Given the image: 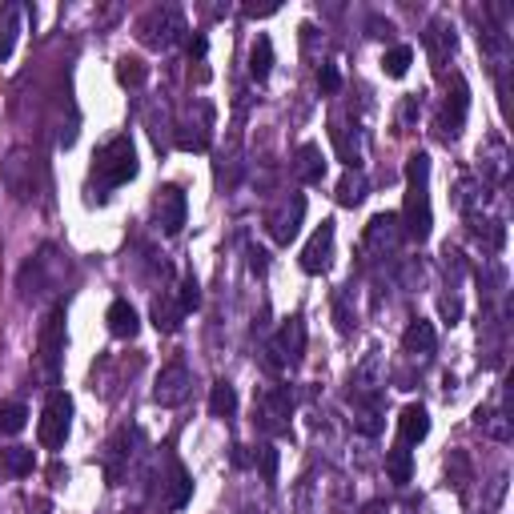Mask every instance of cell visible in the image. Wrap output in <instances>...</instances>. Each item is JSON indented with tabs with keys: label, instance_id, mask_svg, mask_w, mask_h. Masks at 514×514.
<instances>
[{
	"label": "cell",
	"instance_id": "cell-1",
	"mask_svg": "<svg viewBox=\"0 0 514 514\" xmlns=\"http://www.w3.org/2000/svg\"><path fill=\"white\" fill-rule=\"evenodd\" d=\"M426 181H430V157L426 153H414V157L406 161V205H402V229H406V237H414V242H426L430 226H434Z\"/></svg>",
	"mask_w": 514,
	"mask_h": 514
},
{
	"label": "cell",
	"instance_id": "cell-2",
	"mask_svg": "<svg viewBox=\"0 0 514 514\" xmlns=\"http://www.w3.org/2000/svg\"><path fill=\"white\" fill-rule=\"evenodd\" d=\"M133 177H137V145H133L129 133H117V137L105 141L101 153L93 157V189H101L96 197L105 201L109 189L133 181Z\"/></svg>",
	"mask_w": 514,
	"mask_h": 514
},
{
	"label": "cell",
	"instance_id": "cell-3",
	"mask_svg": "<svg viewBox=\"0 0 514 514\" xmlns=\"http://www.w3.org/2000/svg\"><path fill=\"white\" fill-rule=\"evenodd\" d=\"M185 33H189V28H185V17H181L177 4L149 9L145 17H141V25H137V36L145 44H153V49H173V44H181Z\"/></svg>",
	"mask_w": 514,
	"mask_h": 514
},
{
	"label": "cell",
	"instance_id": "cell-4",
	"mask_svg": "<svg viewBox=\"0 0 514 514\" xmlns=\"http://www.w3.org/2000/svg\"><path fill=\"white\" fill-rule=\"evenodd\" d=\"M69 430H73V398L65 390H49L36 438H41L44 450H61V446L69 442Z\"/></svg>",
	"mask_w": 514,
	"mask_h": 514
},
{
	"label": "cell",
	"instance_id": "cell-5",
	"mask_svg": "<svg viewBox=\"0 0 514 514\" xmlns=\"http://www.w3.org/2000/svg\"><path fill=\"white\" fill-rule=\"evenodd\" d=\"M265 362H270V370H294L297 362L305 357V318L302 314H294V318H286L281 322V330L273 334V341H270V349H265Z\"/></svg>",
	"mask_w": 514,
	"mask_h": 514
},
{
	"label": "cell",
	"instance_id": "cell-6",
	"mask_svg": "<svg viewBox=\"0 0 514 514\" xmlns=\"http://www.w3.org/2000/svg\"><path fill=\"white\" fill-rule=\"evenodd\" d=\"M61 357H65V305H53L41 326V374L49 382L61 378Z\"/></svg>",
	"mask_w": 514,
	"mask_h": 514
},
{
	"label": "cell",
	"instance_id": "cell-7",
	"mask_svg": "<svg viewBox=\"0 0 514 514\" xmlns=\"http://www.w3.org/2000/svg\"><path fill=\"white\" fill-rule=\"evenodd\" d=\"M402 237H406V229H402L398 213H374L366 226V237H362V253L366 257H394Z\"/></svg>",
	"mask_w": 514,
	"mask_h": 514
},
{
	"label": "cell",
	"instance_id": "cell-8",
	"mask_svg": "<svg viewBox=\"0 0 514 514\" xmlns=\"http://www.w3.org/2000/svg\"><path fill=\"white\" fill-rule=\"evenodd\" d=\"M0 181L12 193V201H28L36 193V157L28 149H12L0 165Z\"/></svg>",
	"mask_w": 514,
	"mask_h": 514
},
{
	"label": "cell",
	"instance_id": "cell-9",
	"mask_svg": "<svg viewBox=\"0 0 514 514\" xmlns=\"http://www.w3.org/2000/svg\"><path fill=\"white\" fill-rule=\"evenodd\" d=\"M189 218V201H185V189L181 185H161L157 197H153V221L165 237H177Z\"/></svg>",
	"mask_w": 514,
	"mask_h": 514
},
{
	"label": "cell",
	"instance_id": "cell-10",
	"mask_svg": "<svg viewBox=\"0 0 514 514\" xmlns=\"http://www.w3.org/2000/svg\"><path fill=\"white\" fill-rule=\"evenodd\" d=\"M289 418H294V394H289V386H270L262 394V402H257V426L265 434H286Z\"/></svg>",
	"mask_w": 514,
	"mask_h": 514
},
{
	"label": "cell",
	"instance_id": "cell-11",
	"mask_svg": "<svg viewBox=\"0 0 514 514\" xmlns=\"http://www.w3.org/2000/svg\"><path fill=\"white\" fill-rule=\"evenodd\" d=\"M302 218H305V197H302V193H289V197H281L278 205L270 210V218H265V226H270V237L278 245H289L297 234H302Z\"/></svg>",
	"mask_w": 514,
	"mask_h": 514
},
{
	"label": "cell",
	"instance_id": "cell-12",
	"mask_svg": "<svg viewBox=\"0 0 514 514\" xmlns=\"http://www.w3.org/2000/svg\"><path fill=\"white\" fill-rule=\"evenodd\" d=\"M189 390H193L189 366H185V362H169L157 374V382H153V402H157V406H181V402L189 398Z\"/></svg>",
	"mask_w": 514,
	"mask_h": 514
},
{
	"label": "cell",
	"instance_id": "cell-13",
	"mask_svg": "<svg viewBox=\"0 0 514 514\" xmlns=\"http://www.w3.org/2000/svg\"><path fill=\"white\" fill-rule=\"evenodd\" d=\"M334 237H338V229H334V221H322V226L314 229V237L305 242L302 249V270L305 273H326L334 262Z\"/></svg>",
	"mask_w": 514,
	"mask_h": 514
},
{
	"label": "cell",
	"instance_id": "cell-14",
	"mask_svg": "<svg viewBox=\"0 0 514 514\" xmlns=\"http://www.w3.org/2000/svg\"><path fill=\"white\" fill-rule=\"evenodd\" d=\"M354 430L357 434H366V438H374V434H382V426H386V398H382V390H374V394H357L354 398Z\"/></svg>",
	"mask_w": 514,
	"mask_h": 514
},
{
	"label": "cell",
	"instance_id": "cell-15",
	"mask_svg": "<svg viewBox=\"0 0 514 514\" xmlns=\"http://www.w3.org/2000/svg\"><path fill=\"white\" fill-rule=\"evenodd\" d=\"M466 109H471V88H466V81H462V77H454V93L446 96L442 121H438V129H442L446 141H454L462 133V125H466Z\"/></svg>",
	"mask_w": 514,
	"mask_h": 514
},
{
	"label": "cell",
	"instance_id": "cell-16",
	"mask_svg": "<svg viewBox=\"0 0 514 514\" xmlns=\"http://www.w3.org/2000/svg\"><path fill=\"white\" fill-rule=\"evenodd\" d=\"M479 169H482V185H502L510 177V149L502 145L498 137H490L487 145L479 149Z\"/></svg>",
	"mask_w": 514,
	"mask_h": 514
},
{
	"label": "cell",
	"instance_id": "cell-17",
	"mask_svg": "<svg viewBox=\"0 0 514 514\" xmlns=\"http://www.w3.org/2000/svg\"><path fill=\"white\" fill-rule=\"evenodd\" d=\"M289 173H294L302 185H322V177H326V157H322V149H318L314 141L297 145L294 161H289Z\"/></svg>",
	"mask_w": 514,
	"mask_h": 514
},
{
	"label": "cell",
	"instance_id": "cell-18",
	"mask_svg": "<svg viewBox=\"0 0 514 514\" xmlns=\"http://www.w3.org/2000/svg\"><path fill=\"white\" fill-rule=\"evenodd\" d=\"M426 434H430V414H426V406H422V402H410V406H402V414H398V438H402V446L422 442Z\"/></svg>",
	"mask_w": 514,
	"mask_h": 514
},
{
	"label": "cell",
	"instance_id": "cell-19",
	"mask_svg": "<svg viewBox=\"0 0 514 514\" xmlns=\"http://www.w3.org/2000/svg\"><path fill=\"white\" fill-rule=\"evenodd\" d=\"M434 346H438V334H434V326H430L426 318H414V322L406 326V334H402V349L414 354V357H430V354H434Z\"/></svg>",
	"mask_w": 514,
	"mask_h": 514
},
{
	"label": "cell",
	"instance_id": "cell-20",
	"mask_svg": "<svg viewBox=\"0 0 514 514\" xmlns=\"http://www.w3.org/2000/svg\"><path fill=\"white\" fill-rule=\"evenodd\" d=\"M349 386H354L357 394H374L378 386H386V362H382V354H378V349H370V357L354 370Z\"/></svg>",
	"mask_w": 514,
	"mask_h": 514
},
{
	"label": "cell",
	"instance_id": "cell-21",
	"mask_svg": "<svg viewBox=\"0 0 514 514\" xmlns=\"http://www.w3.org/2000/svg\"><path fill=\"white\" fill-rule=\"evenodd\" d=\"M105 322H109V334H113V338H137V330H141L137 310H133V305L125 302V297H117V302L109 305Z\"/></svg>",
	"mask_w": 514,
	"mask_h": 514
},
{
	"label": "cell",
	"instance_id": "cell-22",
	"mask_svg": "<svg viewBox=\"0 0 514 514\" xmlns=\"http://www.w3.org/2000/svg\"><path fill=\"white\" fill-rule=\"evenodd\" d=\"M471 237L482 245V253H498L506 245V226H502V221H495V218H479V213H474V218H471Z\"/></svg>",
	"mask_w": 514,
	"mask_h": 514
},
{
	"label": "cell",
	"instance_id": "cell-23",
	"mask_svg": "<svg viewBox=\"0 0 514 514\" xmlns=\"http://www.w3.org/2000/svg\"><path fill=\"white\" fill-rule=\"evenodd\" d=\"M189 498H193L189 471H185L181 462H169V482H165V502H169V510H181Z\"/></svg>",
	"mask_w": 514,
	"mask_h": 514
},
{
	"label": "cell",
	"instance_id": "cell-24",
	"mask_svg": "<svg viewBox=\"0 0 514 514\" xmlns=\"http://www.w3.org/2000/svg\"><path fill=\"white\" fill-rule=\"evenodd\" d=\"M330 137L338 145V157L346 161V169H357L362 165V145H357V129H349L346 121H334L330 125Z\"/></svg>",
	"mask_w": 514,
	"mask_h": 514
},
{
	"label": "cell",
	"instance_id": "cell-25",
	"mask_svg": "<svg viewBox=\"0 0 514 514\" xmlns=\"http://www.w3.org/2000/svg\"><path fill=\"white\" fill-rule=\"evenodd\" d=\"M474 426L487 438H495V442H510V418H506L502 406H482L479 414H474Z\"/></svg>",
	"mask_w": 514,
	"mask_h": 514
},
{
	"label": "cell",
	"instance_id": "cell-26",
	"mask_svg": "<svg viewBox=\"0 0 514 514\" xmlns=\"http://www.w3.org/2000/svg\"><path fill=\"white\" fill-rule=\"evenodd\" d=\"M20 17H25V9H20V4H4V9H0V61H9L12 49H17Z\"/></svg>",
	"mask_w": 514,
	"mask_h": 514
},
{
	"label": "cell",
	"instance_id": "cell-27",
	"mask_svg": "<svg viewBox=\"0 0 514 514\" xmlns=\"http://www.w3.org/2000/svg\"><path fill=\"white\" fill-rule=\"evenodd\" d=\"M370 193V181L362 169H346L338 181V205H346V210H354V205H362Z\"/></svg>",
	"mask_w": 514,
	"mask_h": 514
},
{
	"label": "cell",
	"instance_id": "cell-28",
	"mask_svg": "<svg viewBox=\"0 0 514 514\" xmlns=\"http://www.w3.org/2000/svg\"><path fill=\"white\" fill-rule=\"evenodd\" d=\"M149 318H153V326H157L161 334H173V330H181L185 310L169 294H161V297H153V310H149Z\"/></svg>",
	"mask_w": 514,
	"mask_h": 514
},
{
	"label": "cell",
	"instance_id": "cell-29",
	"mask_svg": "<svg viewBox=\"0 0 514 514\" xmlns=\"http://www.w3.org/2000/svg\"><path fill=\"white\" fill-rule=\"evenodd\" d=\"M454 28H446V20H434V25L426 28V49H430V57H434V69L442 73V61L454 53Z\"/></svg>",
	"mask_w": 514,
	"mask_h": 514
},
{
	"label": "cell",
	"instance_id": "cell-30",
	"mask_svg": "<svg viewBox=\"0 0 514 514\" xmlns=\"http://www.w3.org/2000/svg\"><path fill=\"white\" fill-rule=\"evenodd\" d=\"M270 73H273V41L262 33L249 49V77L262 85V81H270Z\"/></svg>",
	"mask_w": 514,
	"mask_h": 514
},
{
	"label": "cell",
	"instance_id": "cell-31",
	"mask_svg": "<svg viewBox=\"0 0 514 514\" xmlns=\"http://www.w3.org/2000/svg\"><path fill=\"white\" fill-rule=\"evenodd\" d=\"M386 474H390V482H398V487H406L410 479H414V454H410V446H390L386 450Z\"/></svg>",
	"mask_w": 514,
	"mask_h": 514
},
{
	"label": "cell",
	"instance_id": "cell-32",
	"mask_svg": "<svg viewBox=\"0 0 514 514\" xmlns=\"http://www.w3.org/2000/svg\"><path fill=\"white\" fill-rule=\"evenodd\" d=\"M0 462H4V471L12 479H28L36 471V454L33 446H9V450H0Z\"/></svg>",
	"mask_w": 514,
	"mask_h": 514
},
{
	"label": "cell",
	"instance_id": "cell-33",
	"mask_svg": "<svg viewBox=\"0 0 514 514\" xmlns=\"http://www.w3.org/2000/svg\"><path fill=\"white\" fill-rule=\"evenodd\" d=\"M487 197H490V193H487V185H482V181H474V177H462V181H458V210L462 213H471V218H474V213L487 205Z\"/></svg>",
	"mask_w": 514,
	"mask_h": 514
},
{
	"label": "cell",
	"instance_id": "cell-34",
	"mask_svg": "<svg viewBox=\"0 0 514 514\" xmlns=\"http://www.w3.org/2000/svg\"><path fill=\"white\" fill-rule=\"evenodd\" d=\"M210 414L213 418H234L237 414V390L226 382V378L213 382V390H210Z\"/></svg>",
	"mask_w": 514,
	"mask_h": 514
},
{
	"label": "cell",
	"instance_id": "cell-35",
	"mask_svg": "<svg viewBox=\"0 0 514 514\" xmlns=\"http://www.w3.org/2000/svg\"><path fill=\"white\" fill-rule=\"evenodd\" d=\"M410 65H414V49H410V44H394L390 53L382 57V73H386V77H394V81L406 77Z\"/></svg>",
	"mask_w": 514,
	"mask_h": 514
},
{
	"label": "cell",
	"instance_id": "cell-36",
	"mask_svg": "<svg viewBox=\"0 0 514 514\" xmlns=\"http://www.w3.org/2000/svg\"><path fill=\"white\" fill-rule=\"evenodd\" d=\"M145 77H149V69L141 57H121V61H117V81H121L125 88H141Z\"/></svg>",
	"mask_w": 514,
	"mask_h": 514
},
{
	"label": "cell",
	"instance_id": "cell-37",
	"mask_svg": "<svg viewBox=\"0 0 514 514\" xmlns=\"http://www.w3.org/2000/svg\"><path fill=\"white\" fill-rule=\"evenodd\" d=\"M334 326H338V334H354L357 326V314H354V305H349V289L334 294Z\"/></svg>",
	"mask_w": 514,
	"mask_h": 514
},
{
	"label": "cell",
	"instance_id": "cell-38",
	"mask_svg": "<svg viewBox=\"0 0 514 514\" xmlns=\"http://www.w3.org/2000/svg\"><path fill=\"white\" fill-rule=\"evenodd\" d=\"M28 422V410L20 402H4L0 406V434H20Z\"/></svg>",
	"mask_w": 514,
	"mask_h": 514
},
{
	"label": "cell",
	"instance_id": "cell-39",
	"mask_svg": "<svg viewBox=\"0 0 514 514\" xmlns=\"http://www.w3.org/2000/svg\"><path fill=\"white\" fill-rule=\"evenodd\" d=\"M253 466H262V479L265 482H278V450H273L270 442L257 446V454H253Z\"/></svg>",
	"mask_w": 514,
	"mask_h": 514
},
{
	"label": "cell",
	"instance_id": "cell-40",
	"mask_svg": "<svg viewBox=\"0 0 514 514\" xmlns=\"http://www.w3.org/2000/svg\"><path fill=\"white\" fill-rule=\"evenodd\" d=\"M177 305H181L185 314H189V310H197L201 305V286L193 278H185L181 286H177Z\"/></svg>",
	"mask_w": 514,
	"mask_h": 514
},
{
	"label": "cell",
	"instance_id": "cell-41",
	"mask_svg": "<svg viewBox=\"0 0 514 514\" xmlns=\"http://www.w3.org/2000/svg\"><path fill=\"white\" fill-rule=\"evenodd\" d=\"M318 88H322L326 96H330V93H338V88H341V77H338V69H334L330 61H322V65H318Z\"/></svg>",
	"mask_w": 514,
	"mask_h": 514
},
{
	"label": "cell",
	"instance_id": "cell-42",
	"mask_svg": "<svg viewBox=\"0 0 514 514\" xmlns=\"http://www.w3.org/2000/svg\"><path fill=\"white\" fill-rule=\"evenodd\" d=\"M446 479H450L458 490L466 487V454H462V450L450 454V462H446Z\"/></svg>",
	"mask_w": 514,
	"mask_h": 514
},
{
	"label": "cell",
	"instance_id": "cell-43",
	"mask_svg": "<svg viewBox=\"0 0 514 514\" xmlns=\"http://www.w3.org/2000/svg\"><path fill=\"white\" fill-rule=\"evenodd\" d=\"M249 270L253 273H265V270H270V253H265L262 245H249Z\"/></svg>",
	"mask_w": 514,
	"mask_h": 514
},
{
	"label": "cell",
	"instance_id": "cell-44",
	"mask_svg": "<svg viewBox=\"0 0 514 514\" xmlns=\"http://www.w3.org/2000/svg\"><path fill=\"white\" fill-rule=\"evenodd\" d=\"M442 314L450 318V326L462 318V302H458V297H454V294H450V297H442Z\"/></svg>",
	"mask_w": 514,
	"mask_h": 514
},
{
	"label": "cell",
	"instance_id": "cell-45",
	"mask_svg": "<svg viewBox=\"0 0 514 514\" xmlns=\"http://www.w3.org/2000/svg\"><path fill=\"white\" fill-rule=\"evenodd\" d=\"M281 9V4H278V0H273V4H262V9H257V4H245V17H270V12H278Z\"/></svg>",
	"mask_w": 514,
	"mask_h": 514
},
{
	"label": "cell",
	"instance_id": "cell-46",
	"mask_svg": "<svg viewBox=\"0 0 514 514\" xmlns=\"http://www.w3.org/2000/svg\"><path fill=\"white\" fill-rule=\"evenodd\" d=\"M205 49H210V41H205V36H193V41H189V61H193V57H197V61H201V57H205Z\"/></svg>",
	"mask_w": 514,
	"mask_h": 514
},
{
	"label": "cell",
	"instance_id": "cell-47",
	"mask_svg": "<svg viewBox=\"0 0 514 514\" xmlns=\"http://www.w3.org/2000/svg\"><path fill=\"white\" fill-rule=\"evenodd\" d=\"M414 117H418V96H406V105H402V121H414Z\"/></svg>",
	"mask_w": 514,
	"mask_h": 514
},
{
	"label": "cell",
	"instance_id": "cell-48",
	"mask_svg": "<svg viewBox=\"0 0 514 514\" xmlns=\"http://www.w3.org/2000/svg\"><path fill=\"white\" fill-rule=\"evenodd\" d=\"M386 33H394V28H390V20H370V36H386Z\"/></svg>",
	"mask_w": 514,
	"mask_h": 514
},
{
	"label": "cell",
	"instance_id": "cell-49",
	"mask_svg": "<svg viewBox=\"0 0 514 514\" xmlns=\"http://www.w3.org/2000/svg\"><path fill=\"white\" fill-rule=\"evenodd\" d=\"M370 514H382V502H374V506H370Z\"/></svg>",
	"mask_w": 514,
	"mask_h": 514
},
{
	"label": "cell",
	"instance_id": "cell-50",
	"mask_svg": "<svg viewBox=\"0 0 514 514\" xmlns=\"http://www.w3.org/2000/svg\"><path fill=\"white\" fill-rule=\"evenodd\" d=\"M402 514H418V510H402Z\"/></svg>",
	"mask_w": 514,
	"mask_h": 514
}]
</instances>
